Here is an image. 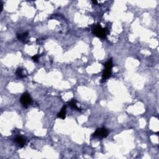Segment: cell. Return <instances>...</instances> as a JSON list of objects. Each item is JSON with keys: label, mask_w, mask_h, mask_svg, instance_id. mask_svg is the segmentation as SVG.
<instances>
[{"label": "cell", "mask_w": 159, "mask_h": 159, "mask_svg": "<svg viewBox=\"0 0 159 159\" xmlns=\"http://www.w3.org/2000/svg\"><path fill=\"white\" fill-rule=\"evenodd\" d=\"M32 58H33V60L34 62H37L38 59H39V55H35L33 56V57H32Z\"/></svg>", "instance_id": "obj_10"}, {"label": "cell", "mask_w": 159, "mask_h": 159, "mask_svg": "<svg viewBox=\"0 0 159 159\" xmlns=\"http://www.w3.org/2000/svg\"><path fill=\"white\" fill-rule=\"evenodd\" d=\"M93 3H94V4H96V3H97L98 2L96 1H93Z\"/></svg>", "instance_id": "obj_11"}, {"label": "cell", "mask_w": 159, "mask_h": 159, "mask_svg": "<svg viewBox=\"0 0 159 159\" xmlns=\"http://www.w3.org/2000/svg\"><path fill=\"white\" fill-rule=\"evenodd\" d=\"M105 70L103 73L102 82H105L111 76L112 72V68H113V61L112 59H109L105 65Z\"/></svg>", "instance_id": "obj_1"}, {"label": "cell", "mask_w": 159, "mask_h": 159, "mask_svg": "<svg viewBox=\"0 0 159 159\" xmlns=\"http://www.w3.org/2000/svg\"><path fill=\"white\" fill-rule=\"evenodd\" d=\"M27 35H28V33H24L22 34H18L17 37L19 40H21V41H23V40H24L26 37H27Z\"/></svg>", "instance_id": "obj_8"}, {"label": "cell", "mask_w": 159, "mask_h": 159, "mask_svg": "<svg viewBox=\"0 0 159 159\" xmlns=\"http://www.w3.org/2000/svg\"><path fill=\"white\" fill-rule=\"evenodd\" d=\"M16 75L19 78L25 77V75L23 74V70L22 69H18L16 71Z\"/></svg>", "instance_id": "obj_9"}, {"label": "cell", "mask_w": 159, "mask_h": 159, "mask_svg": "<svg viewBox=\"0 0 159 159\" xmlns=\"http://www.w3.org/2000/svg\"><path fill=\"white\" fill-rule=\"evenodd\" d=\"M69 105L71 108L75 109L77 110V111H81L80 109L79 108V107L77 106V105H76V101L75 100V99H73L72 100H71V101L69 103Z\"/></svg>", "instance_id": "obj_6"}, {"label": "cell", "mask_w": 159, "mask_h": 159, "mask_svg": "<svg viewBox=\"0 0 159 159\" xmlns=\"http://www.w3.org/2000/svg\"><path fill=\"white\" fill-rule=\"evenodd\" d=\"M93 33L98 37L105 38L106 35V30L103 28L100 24H98L93 29Z\"/></svg>", "instance_id": "obj_2"}, {"label": "cell", "mask_w": 159, "mask_h": 159, "mask_svg": "<svg viewBox=\"0 0 159 159\" xmlns=\"http://www.w3.org/2000/svg\"><path fill=\"white\" fill-rule=\"evenodd\" d=\"M14 141L21 147H22L26 144V140L22 136H18L17 137H16Z\"/></svg>", "instance_id": "obj_5"}, {"label": "cell", "mask_w": 159, "mask_h": 159, "mask_svg": "<svg viewBox=\"0 0 159 159\" xmlns=\"http://www.w3.org/2000/svg\"><path fill=\"white\" fill-rule=\"evenodd\" d=\"M108 135V132L105 127L99 128L93 134V136L94 137H106Z\"/></svg>", "instance_id": "obj_4"}, {"label": "cell", "mask_w": 159, "mask_h": 159, "mask_svg": "<svg viewBox=\"0 0 159 159\" xmlns=\"http://www.w3.org/2000/svg\"><path fill=\"white\" fill-rule=\"evenodd\" d=\"M65 114H66V106H64L62 107L60 112L58 114L57 116H58V118H61V119H64L65 118Z\"/></svg>", "instance_id": "obj_7"}, {"label": "cell", "mask_w": 159, "mask_h": 159, "mask_svg": "<svg viewBox=\"0 0 159 159\" xmlns=\"http://www.w3.org/2000/svg\"><path fill=\"white\" fill-rule=\"evenodd\" d=\"M21 104L24 107H27L29 105L32 103V98H31L30 94L26 92L24 93L20 99Z\"/></svg>", "instance_id": "obj_3"}]
</instances>
